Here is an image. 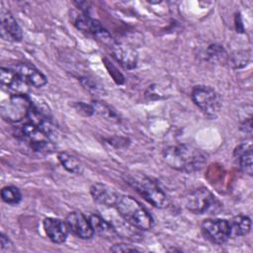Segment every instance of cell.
Here are the masks:
<instances>
[{
  "instance_id": "obj_1",
  "label": "cell",
  "mask_w": 253,
  "mask_h": 253,
  "mask_svg": "<svg viewBox=\"0 0 253 253\" xmlns=\"http://www.w3.org/2000/svg\"><path fill=\"white\" fill-rule=\"evenodd\" d=\"M162 156L170 168L185 173L200 171L208 161L207 154L191 143L170 145L163 150Z\"/></svg>"
},
{
  "instance_id": "obj_2",
  "label": "cell",
  "mask_w": 253,
  "mask_h": 253,
  "mask_svg": "<svg viewBox=\"0 0 253 253\" xmlns=\"http://www.w3.org/2000/svg\"><path fill=\"white\" fill-rule=\"evenodd\" d=\"M115 208L120 215L133 227L140 230H149L153 227L154 219L152 215L134 198L120 194Z\"/></svg>"
},
{
  "instance_id": "obj_3",
  "label": "cell",
  "mask_w": 253,
  "mask_h": 253,
  "mask_svg": "<svg viewBox=\"0 0 253 253\" xmlns=\"http://www.w3.org/2000/svg\"><path fill=\"white\" fill-rule=\"evenodd\" d=\"M186 209L195 214H216L222 208L221 203L206 187H199L185 196Z\"/></svg>"
},
{
  "instance_id": "obj_4",
  "label": "cell",
  "mask_w": 253,
  "mask_h": 253,
  "mask_svg": "<svg viewBox=\"0 0 253 253\" xmlns=\"http://www.w3.org/2000/svg\"><path fill=\"white\" fill-rule=\"evenodd\" d=\"M126 181L153 207L158 209L167 207L168 198L166 194L149 177L143 174H132L127 176Z\"/></svg>"
},
{
  "instance_id": "obj_5",
  "label": "cell",
  "mask_w": 253,
  "mask_h": 253,
  "mask_svg": "<svg viewBox=\"0 0 253 253\" xmlns=\"http://www.w3.org/2000/svg\"><path fill=\"white\" fill-rule=\"evenodd\" d=\"M20 137L36 152L50 153L56 147L54 142L55 136L31 122L26 121L21 126Z\"/></svg>"
},
{
  "instance_id": "obj_6",
  "label": "cell",
  "mask_w": 253,
  "mask_h": 253,
  "mask_svg": "<svg viewBox=\"0 0 253 253\" xmlns=\"http://www.w3.org/2000/svg\"><path fill=\"white\" fill-rule=\"evenodd\" d=\"M191 99L193 103L210 119H215L221 108V100L218 93L211 86L197 85L192 89Z\"/></svg>"
},
{
  "instance_id": "obj_7",
  "label": "cell",
  "mask_w": 253,
  "mask_h": 253,
  "mask_svg": "<svg viewBox=\"0 0 253 253\" xmlns=\"http://www.w3.org/2000/svg\"><path fill=\"white\" fill-rule=\"evenodd\" d=\"M34 101L28 94L10 95L0 107L1 117L10 123H20L27 120Z\"/></svg>"
},
{
  "instance_id": "obj_8",
  "label": "cell",
  "mask_w": 253,
  "mask_h": 253,
  "mask_svg": "<svg viewBox=\"0 0 253 253\" xmlns=\"http://www.w3.org/2000/svg\"><path fill=\"white\" fill-rule=\"evenodd\" d=\"M201 231L210 242L217 245L225 243L230 237L228 220L223 218H206L201 223Z\"/></svg>"
},
{
  "instance_id": "obj_9",
  "label": "cell",
  "mask_w": 253,
  "mask_h": 253,
  "mask_svg": "<svg viewBox=\"0 0 253 253\" xmlns=\"http://www.w3.org/2000/svg\"><path fill=\"white\" fill-rule=\"evenodd\" d=\"M74 26L82 33L93 36L105 42H111L112 37L108 31L102 26V24L90 16V14H85L82 12H76L73 15Z\"/></svg>"
},
{
  "instance_id": "obj_10",
  "label": "cell",
  "mask_w": 253,
  "mask_h": 253,
  "mask_svg": "<svg viewBox=\"0 0 253 253\" xmlns=\"http://www.w3.org/2000/svg\"><path fill=\"white\" fill-rule=\"evenodd\" d=\"M69 230L81 239H90L94 235V230L89 218L79 211H70L65 218Z\"/></svg>"
},
{
  "instance_id": "obj_11",
  "label": "cell",
  "mask_w": 253,
  "mask_h": 253,
  "mask_svg": "<svg viewBox=\"0 0 253 253\" xmlns=\"http://www.w3.org/2000/svg\"><path fill=\"white\" fill-rule=\"evenodd\" d=\"M0 83L2 88L6 90L10 95L29 93L30 85L27 84L11 67H1Z\"/></svg>"
},
{
  "instance_id": "obj_12",
  "label": "cell",
  "mask_w": 253,
  "mask_h": 253,
  "mask_svg": "<svg viewBox=\"0 0 253 253\" xmlns=\"http://www.w3.org/2000/svg\"><path fill=\"white\" fill-rule=\"evenodd\" d=\"M0 35L8 42H21L23 39L22 30L10 11L1 8L0 11Z\"/></svg>"
},
{
  "instance_id": "obj_13",
  "label": "cell",
  "mask_w": 253,
  "mask_h": 253,
  "mask_svg": "<svg viewBox=\"0 0 253 253\" xmlns=\"http://www.w3.org/2000/svg\"><path fill=\"white\" fill-rule=\"evenodd\" d=\"M11 68L14 69L19 74V76L31 86L41 88L47 83L46 76L33 64L27 62H19Z\"/></svg>"
},
{
  "instance_id": "obj_14",
  "label": "cell",
  "mask_w": 253,
  "mask_h": 253,
  "mask_svg": "<svg viewBox=\"0 0 253 253\" xmlns=\"http://www.w3.org/2000/svg\"><path fill=\"white\" fill-rule=\"evenodd\" d=\"M42 226L46 236L51 242L61 244L66 241L69 232L66 221L55 217H46L43 219Z\"/></svg>"
},
{
  "instance_id": "obj_15",
  "label": "cell",
  "mask_w": 253,
  "mask_h": 253,
  "mask_svg": "<svg viewBox=\"0 0 253 253\" xmlns=\"http://www.w3.org/2000/svg\"><path fill=\"white\" fill-rule=\"evenodd\" d=\"M112 53L114 58L125 68L133 69L137 65V52L128 44L115 42L112 44Z\"/></svg>"
},
{
  "instance_id": "obj_16",
  "label": "cell",
  "mask_w": 253,
  "mask_h": 253,
  "mask_svg": "<svg viewBox=\"0 0 253 253\" xmlns=\"http://www.w3.org/2000/svg\"><path fill=\"white\" fill-rule=\"evenodd\" d=\"M90 194L96 203L106 207H115L120 196L114 188L103 183L93 184L90 188Z\"/></svg>"
},
{
  "instance_id": "obj_17",
  "label": "cell",
  "mask_w": 253,
  "mask_h": 253,
  "mask_svg": "<svg viewBox=\"0 0 253 253\" xmlns=\"http://www.w3.org/2000/svg\"><path fill=\"white\" fill-rule=\"evenodd\" d=\"M233 158L238 163V166L243 173L247 174L248 176H252L253 150L251 143L243 142L236 146L233 151Z\"/></svg>"
},
{
  "instance_id": "obj_18",
  "label": "cell",
  "mask_w": 253,
  "mask_h": 253,
  "mask_svg": "<svg viewBox=\"0 0 253 253\" xmlns=\"http://www.w3.org/2000/svg\"><path fill=\"white\" fill-rule=\"evenodd\" d=\"M88 218L91 222L94 232L97 233L98 235H100L102 237H106V238H112V237L116 236L117 232L115 230V227L108 220H106L99 214L91 213L88 216Z\"/></svg>"
},
{
  "instance_id": "obj_19",
  "label": "cell",
  "mask_w": 253,
  "mask_h": 253,
  "mask_svg": "<svg viewBox=\"0 0 253 253\" xmlns=\"http://www.w3.org/2000/svg\"><path fill=\"white\" fill-rule=\"evenodd\" d=\"M230 236H245L251 230V219L244 214H238L228 220Z\"/></svg>"
},
{
  "instance_id": "obj_20",
  "label": "cell",
  "mask_w": 253,
  "mask_h": 253,
  "mask_svg": "<svg viewBox=\"0 0 253 253\" xmlns=\"http://www.w3.org/2000/svg\"><path fill=\"white\" fill-rule=\"evenodd\" d=\"M57 158L60 164L63 166V168L70 173L81 174L84 170V166L80 159L68 151L59 152Z\"/></svg>"
},
{
  "instance_id": "obj_21",
  "label": "cell",
  "mask_w": 253,
  "mask_h": 253,
  "mask_svg": "<svg viewBox=\"0 0 253 253\" xmlns=\"http://www.w3.org/2000/svg\"><path fill=\"white\" fill-rule=\"evenodd\" d=\"M251 59L250 50H239L234 51L227 57V63L232 68H242L248 64Z\"/></svg>"
},
{
  "instance_id": "obj_22",
  "label": "cell",
  "mask_w": 253,
  "mask_h": 253,
  "mask_svg": "<svg viewBox=\"0 0 253 253\" xmlns=\"http://www.w3.org/2000/svg\"><path fill=\"white\" fill-rule=\"evenodd\" d=\"M228 54L224 47L217 43H212L207 48V58L213 63H220L227 61Z\"/></svg>"
},
{
  "instance_id": "obj_23",
  "label": "cell",
  "mask_w": 253,
  "mask_h": 253,
  "mask_svg": "<svg viewBox=\"0 0 253 253\" xmlns=\"http://www.w3.org/2000/svg\"><path fill=\"white\" fill-rule=\"evenodd\" d=\"M1 199L8 205H17L22 200V193L15 186H5L1 190Z\"/></svg>"
},
{
  "instance_id": "obj_24",
  "label": "cell",
  "mask_w": 253,
  "mask_h": 253,
  "mask_svg": "<svg viewBox=\"0 0 253 253\" xmlns=\"http://www.w3.org/2000/svg\"><path fill=\"white\" fill-rule=\"evenodd\" d=\"M91 105H92V107L94 109V113L99 114L100 116L106 118L107 120L119 122L118 114L114 110H112V108L109 105L105 104L104 102L98 101V100L93 101Z\"/></svg>"
},
{
  "instance_id": "obj_25",
  "label": "cell",
  "mask_w": 253,
  "mask_h": 253,
  "mask_svg": "<svg viewBox=\"0 0 253 253\" xmlns=\"http://www.w3.org/2000/svg\"><path fill=\"white\" fill-rule=\"evenodd\" d=\"M80 81H81V84L83 85V87L85 89H87L89 92L93 93V94L98 95V94H101L103 92V89L99 85H97L96 82H94L93 80H91L89 78H86V77L81 78Z\"/></svg>"
},
{
  "instance_id": "obj_26",
  "label": "cell",
  "mask_w": 253,
  "mask_h": 253,
  "mask_svg": "<svg viewBox=\"0 0 253 253\" xmlns=\"http://www.w3.org/2000/svg\"><path fill=\"white\" fill-rule=\"evenodd\" d=\"M110 251L112 252H134V251H140V249L136 248L135 246H131V245H128V244H126V243H117V244H114L111 248H110Z\"/></svg>"
},
{
  "instance_id": "obj_27",
  "label": "cell",
  "mask_w": 253,
  "mask_h": 253,
  "mask_svg": "<svg viewBox=\"0 0 253 253\" xmlns=\"http://www.w3.org/2000/svg\"><path fill=\"white\" fill-rule=\"evenodd\" d=\"M76 110H78V112L82 113L85 116H91L94 113V109L92 107V105H87L83 102H79L75 104Z\"/></svg>"
},
{
  "instance_id": "obj_28",
  "label": "cell",
  "mask_w": 253,
  "mask_h": 253,
  "mask_svg": "<svg viewBox=\"0 0 253 253\" xmlns=\"http://www.w3.org/2000/svg\"><path fill=\"white\" fill-rule=\"evenodd\" d=\"M0 244H1V251L2 252H4L6 249L8 250L9 248H11L12 247V245H13V243H12V241H11V239L9 238V236H7L5 233H1V235H0Z\"/></svg>"
},
{
  "instance_id": "obj_29",
  "label": "cell",
  "mask_w": 253,
  "mask_h": 253,
  "mask_svg": "<svg viewBox=\"0 0 253 253\" xmlns=\"http://www.w3.org/2000/svg\"><path fill=\"white\" fill-rule=\"evenodd\" d=\"M240 129L247 133V134H251L252 133V118L251 116L249 118H247V120H245L241 126H240Z\"/></svg>"
}]
</instances>
